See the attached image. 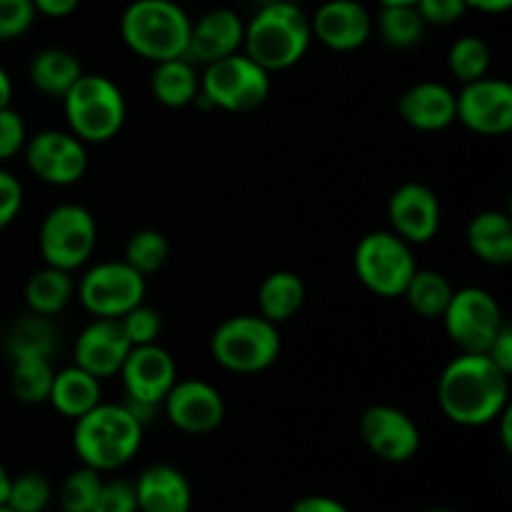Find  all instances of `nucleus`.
I'll return each mask as SVG.
<instances>
[{
	"label": "nucleus",
	"mask_w": 512,
	"mask_h": 512,
	"mask_svg": "<svg viewBox=\"0 0 512 512\" xmlns=\"http://www.w3.org/2000/svg\"><path fill=\"white\" fill-rule=\"evenodd\" d=\"M443 415L463 428H483L510 408V375L485 353H460L438 380Z\"/></svg>",
	"instance_id": "f257e3e1"
},
{
	"label": "nucleus",
	"mask_w": 512,
	"mask_h": 512,
	"mask_svg": "<svg viewBox=\"0 0 512 512\" xmlns=\"http://www.w3.org/2000/svg\"><path fill=\"white\" fill-rule=\"evenodd\" d=\"M73 450L78 460L98 473H110L138 455L143 428L128 405L98 403L93 410L73 420Z\"/></svg>",
	"instance_id": "f03ea898"
},
{
	"label": "nucleus",
	"mask_w": 512,
	"mask_h": 512,
	"mask_svg": "<svg viewBox=\"0 0 512 512\" xmlns=\"http://www.w3.org/2000/svg\"><path fill=\"white\" fill-rule=\"evenodd\" d=\"M313 30L298 3L273 0L245 23L243 53L270 75L293 68L308 53Z\"/></svg>",
	"instance_id": "7ed1b4c3"
},
{
	"label": "nucleus",
	"mask_w": 512,
	"mask_h": 512,
	"mask_svg": "<svg viewBox=\"0 0 512 512\" xmlns=\"http://www.w3.org/2000/svg\"><path fill=\"white\" fill-rule=\"evenodd\" d=\"M190 25L175 0H133L120 15V38L138 58L150 63L185 58Z\"/></svg>",
	"instance_id": "20e7f679"
},
{
	"label": "nucleus",
	"mask_w": 512,
	"mask_h": 512,
	"mask_svg": "<svg viewBox=\"0 0 512 512\" xmlns=\"http://www.w3.org/2000/svg\"><path fill=\"white\" fill-rule=\"evenodd\" d=\"M63 110L75 138L85 145H100L123 130L128 105L123 90L113 80L98 73H83L63 95Z\"/></svg>",
	"instance_id": "39448f33"
},
{
	"label": "nucleus",
	"mask_w": 512,
	"mask_h": 512,
	"mask_svg": "<svg viewBox=\"0 0 512 512\" xmlns=\"http://www.w3.org/2000/svg\"><path fill=\"white\" fill-rule=\"evenodd\" d=\"M210 353L215 363L230 373H263L280 355L278 325L263 315H235L215 328Z\"/></svg>",
	"instance_id": "423d86ee"
},
{
	"label": "nucleus",
	"mask_w": 512,
	"mask_h": 512,
	"mask_svg": "<svg viewBox=\"0 0 512 512\" xmlns=\"http://www.w3.org/2000/svg\"><path fill=\"white\" fill-rule=\"evenodd\" d=\"M270 85L268 70L245 53H233L203 65L198 100L225 113H248L268 100Z\"/></svg>",
	"instance_id": "0eeeda50"
},
{
	"label": "nucleus",
	"mask_w": 512,
	"mask_h": 512,
	"mask_svg": "<svg viewBox=\"0 0 512 512\" xmlns=\"http://www.w3.org/2000/svg\"><path fill=\"white\" fill-rule=\"evenodd\" d=\"M360 283L380 298H403L410 278L418 270L413 245L393 230H375L360 238L353 255Z\"/></svg>",
	"instance_id": "6e6552de"
},
{
	"label": "nucleus",
	"mask_w": 512,
	"mask_h": 512,
	"mask_svg": "<svg viewBox=\"0 0 512 512\" xmlns=\"http://www.w3.org/2000/svg\"><path fill=\"white\" fill-rule=\"evenodd\" d=\"M98 245L93 213L78 203H60L40 223L38 248L45 265L60 270L83 268Z\"/></svg>",
	"instance_id": "1a4fd4ad"
},
{
	"label": "nucleus",
	"mask_w": 512,
	"mask_h": 512,
	"mask_svg": "<svg viewBox=\"0 0 512 512\" xmlns=\"http://www.w3.org/2000/svg\"><path fill=\"white\" fill-rule=\"evenodd\" d=\"M118 375L123 380L125 395H128L125 405L145 425V420H148L145 413L163 405L165 395L178 380V365H175L173 355L160 348L158 343L135 345L125 355Z\"/></svg>",
	"instance_id": "9d476101"
},
{
	"label": "nucleus",
	"mask_w": 512,
	"mask_h": 512,
	"mask_svg": "<svg viewBox=\"0 0 512 512\" xmlns=\"http://www.w3.org/2000/svg\"><path fill=\"white\" fill-rule=\"evenodd\" d=\"M80 305L93 318H123L128 310L143 303L145 275L130 268L125 260H108L85 270L75 285Z\"/></svg>",
	"instance_id": "9b49d317"
},
{
	"label": "nucleus",
	"mask_w": 512,
	"mask_h": 512,
	"mask_svg": "<svg viewBox=\"0 0 512 512\" xmlns=\"http://www.w3.org/2000/svg\"><path fill=\"white\" fill-rule=\"evenodd\" d=\"M440 320L460 353H488L490 343L505 325L500 303L483 288L455 290Z\"/></svg>",
	"instance_id": "f8f14e48"
},
{
	"label": "nucleus",
	"mask_w": 512,
	"mask_h": 512,
	"mask_svg": "<svg viewBox=\"0 0 512 512\" xmlns=\"http://www.w3.org/2000/svg\"><path fill=\"white\" fill-rule=\"evenodd\" d=\"M30 173L48 185H73L88 173V148L70 130H40L25 143Z\"/></svg>",
	"instance_id": "ddd939ff"
},
{
	"label": "nucleus",
	"mask_w": 512,
	"mask_h": 512,
	"mask_svg": "<svg viewBox=\"0 0 512 512\" xmlns=\"http://www.w3.org/2000/svg\"><path fill=\"white\" fill-rule=\"evenodd\" d=\"M455 120L478 135H505L512 130V85L500 78L465 83L455 93Z\"/></svg>",
	"instance_id": "4468645a"
},
{
	"label": "nucleus",
	"mask_w": 512,
	"mask_h": 512,
	"mask_svg": "<svg viewBox=\"0 0 512 512\" xmlns=\"http://www.w3.org/2000/svg\"><path fill=\"white\" fill-rule=\"evenodd\" d=\"M360 438L375 458L408 463L420 450V430L408 413L393 405H373L360 415Z\"/></svg>",
	"instance_id": "2eb2a0df"
},
{
	"label": "nucleus",
	"mask_w": 512,
	"mask_h": 512,
	"mask_svg": "<svg viewBox=\"0 0 512 512\" xmlns=\"http://www.w3.org/2000/svg\"><path fill=\"white\" fill-rule=\"evenodd\" d=\"M163 408L170 423L188 435L213 433L225 418L223 395L205 380H175Z\"/></svg>",
	"instance_id": "dca6fc26"
},
{
	"label": "nucleus",
	"mask_w": 512,
	"mask_h": 512,
	"mask_svg": "<svg viewBox=\"0 0 512 512\" xmlns=\"http://www.w3.org/2000/svg\"><path fill=\"white\" fill-rule=\"evenodd\" d=\"M440 200L428 185L405 183L388 200V220L395 235L410 245H423L440 230Z\"/></svg>",
	"instance_id": "f3484780"
},
{
	"label": "nucleus",
	"mask_w": 512,
	"mask_h": 512,
	"mask_svg": "<svg viewBox=\"0 0 512 512\" xmlns=\"http://www.w3.org/2000/svg\"><path fill=\"white\" fill-rule=\"evenodd\" d=\"M310 30L328 50L350 53L370 40L373 15L358 0H325L310 18Z\"/></svg>",
	"instance_id": "a211bd4d"
},
{
	"label": "nucleus",
	"mask_w": 512,
	"mask_h": 512,
	"mask_svg": "<svg viewBox=\"0 0 512 512\" xmlns=\"http://www.w3.org/2000/svg\"><path fill=\"white\" fill-rule=\"evenodd\" d=\"M133 345L128 343L123 333V325L115 318H93V323L85 325L83 333L75 340V365L85 373L95 375L98 380L113 378L120 373L125 355Z\"/></svg>",
	"instance_id": "6ab92c4d"
},
{
	"label": "nucleus",
	"mask_w": 512,
	"mask_h": 512,
	"mask_svg": "<svg viewBox=\"0 0 512 512\" xmlns=\"http://www.w3.org/2000/svg\"><path fill=\"white\" fill-rule=\"evenodd\" d=\"M245 20L230 8H213L190 25L185 58L193 65H210L243 50Z\"/></svg>",
	"instance_id": "aec40b11"
},
{
	"label": "nucleus",
	"mask_w": 512,
	"mask_h": 512,
	"mask_svg": "<svg viewBox=\"0 0 512 512\" xmlns=\"http://www.w3.org/2000/svg\"><path fill=\"white\" fill-rule=\"evenodd\" d=\"M135 500L140 512H190L193 488L178 468L155 463L135 478Z\"/></svg>",
	"instance_id": "412c9836"
},
{
	"label": "nucleus",
	"mask_w": 512,
	"mask_h": 512,
	"mask_svg": "<svg viewBox=\"0 0 512 512\" xmlns=\"http://www.w3.org/2000/svg\"><path fill=\"white\" fill-rule=\"evenodd\" d=\"M398 115L415 130L438 133L455 123V93L443 83L423 80L405 90L398 100Z\"/></svg>",
	"instance_id": "4be33fe9"
},
{
	"label": "nucleus",
	"mask_w": 512,
	"mask_h": 512,
	"mask_svg": "<svg viewBox=\"0 0 512 512\" xmlns=\"http://www.w3.org/2000/svg\"><path fill=\"white\" fill-rule=\"evenodd\" d=\"M468 248L488 265L512 263V220L503 210H483L468 223Z\"/></svg>",
	"instance_id": "5701e85b"
},
{
	"label": "nucleus",
	"mask_w": 512,
	"mask_h": 512,
	"mask_svg": "<svg viewBox=\"0 0 512 512\" xmlns=\"http://www.w3.org/2000/svg\"><path fill=\"white\" fill-rule=\"evenodd\" d=\"M83 65L70 50L65 48H43L33 55L28 65V78L38 93L48 98L63 100V95L78 83L83 75Z\"/></svg>",
	"instance_id": "b1692460"
},
{
	"label": "nucleus",
	"mask_w": 512,
	"mask_h": 512,
	"mask_svg": "<svg viewBox=\"0 0 512 512\" xmlns=\"http://www.w3.org/2000/svg\"><path fill=\"white\" fill-rule=\"evenodd\" d=\"M48 403L63 418L78 420L80 415H85L100 403V380L95 375L85 373L78 365L58 370L53 378Z\"/></svg>",
	"instance_id": "393cba45"
},
{
	"label": "nucleus",
	"mask_w": 512,
	"mask_h": 512,
	"mask_svg": "<svg viewBox=\"0 0 512 512\" xmlns=\"http://www.w3.org/2000/svg\"><path fill=\"white\" fill-rule=\"evenodd\" d=\"M150 90L165 108H185L198 100L200 75L188 58L163 60V63H155Z\"/></svg>",
	"instance_id": "a878e982"
},
{
	"label": "nucleus",
	"mask_w": 512,
	"mask_h": 512,
	"mask_svg": "<svg viewBox=\"0 0 512 512\" xmlns=\"http://www.w3.org/2000/svg\"><path fill=\"white\" fill-rule=\"evenodd\" d=\"M305 303V283L293 270H273L260 283L258 290V315L270 323H285L293 318Z\"/></svg>",
	"instance_id": "bb28decb"
},
{
	"label": "nucleus",
	"mask_w": 512,
	"mask_h": 512,
	"mask_svg": "<svg viewBox=\"0 0 512 512\" xmlns=\"http://www.w3.org/2000/svg\"><path fill=\"white\" fill-rule=\"evenodd\" d=\"M23 295H25V305H28L30 313L53 318V315H58L60 310H65V305L73 300V295H75L73 273L45 265L43 270H38L35 275H30V280L25 283Z\"/></svg>",
	"instance_id": "cd10ccee"
},
{
	"label": "nucleus",
	"mask_w": 512,
	"mask_h": 512,
	"mask_svg": "<svg viewBox=\"0 0 512 512\" xmlns=\"http://www.w3.org/2000/svg\"><path fill=\"white\" fill-rule=\"evenodd\" d=\"M58 348V333H55L53 323L45 315H20L13 320L5 333V353L10 360L15 358H50Z\"/></svg>",
	"instance_id": "c85d7f7f"
},
{
	"label": "nucleus",
	"mask_w": 512,
	"mask_h": 512,
	"mask_svg": "<svg viewBox=\"0 0 512 512\" xmlns=\"http://www.w3.org/2000/svg\"><path fill=\"white\" fill-rule=\"evenodd\" d=\"M455 288L450 280L438 270H415L410 278L408 288H405L403 298L408 300L410 308L420 315V318H440L448 308L450 298H453Z\"/></svg>",
	"instance_id": "c756f323"
},
{
	"label": "nucleus",
	"mask_w": 512,
	"mask_h": 512,
	"mask_svg": "<svg viewBox=\"0 0 512 512\" xmlns=\"http://www.w3.org/2000/svg\"><path fill=\"white\" fill-rule=\"evenodd\" d=\"M378 35L390 48H415L423 40L425 20L415 5H380L378 20L373 23Z\"/></svg>",
	"instance_id": "7c9ffc66"
},
{
	"label": "nucleus",
	"mask_w": 512,
	"mask_h": 512,
	"mask_svg": "<svg viewBox=\"0 0 512 512\" xmlns=\"http://www.w3.org/2000/svg\"><path fill=\"white\" fill-rule=\"evenodd\" d=\"M55 370L50 358H15L13 370H10V388L20 403L40 405L48 403L50 388H53Z\"/></svg>",
	"instance_id": "2f4dec72"
},
{
	"label": "nucleus",
	"mask_w": 512,
	"mask_h": 512,
	"mask_svg": "<svg viewBox=\"0 0 512 512\" xmlns=\"http://www.w3.org/2000/svg\"><path fill=\"white\" fill-rule=\"evenodd\" d=\"M490 63H493V53H490L488 43L478 35H463L448 50V68L460 83H473V80L485 78Z\"/></svg>",
	"instance_id": "473e14b6"
},
{
	"label": "nucleus",
	"mask_w": 512,
	"mask_h": 512,
	"mask_svg": "<svg viewBox=\"0 0 512 512\" xmlns=\"http://www.w3.org/2000/svg\"><path fill=\"white\" fill-rule=\"evenodd\" d=\"M170 255V243L160 230L143 228L130 235L125 243V263L138 270L140 275L158 273Z\"/></svg>",
	"instance_id": "72a5a7b5"
},
{
	"label": "nucleus",
	"mask_w": 512,
	"mask_h": 512,
	"mask_svg": "<svg viewBox=\"0 0 512 512\" xmlns=\"http://www.w3.org/2000/svg\"><path fill=\"white\" fill-rule=\"evenodd\" d=\"M103 473L98 470L83 468L73 470L68 478L63 480L58 493V503H60V512H93L95 500H98L100 485H103Z\"/></svg>",
	"instance_id": "f704fd0d"
},
{
	"label": "nucleus",
	"mask_w": 512,
	"mask_h": 512,
	"mask_svg": "<svg viewBox=\"0 0 512 512\" xmlns=\"http://www.w3.org/2000/svg\"><path fill=\"white\" fill-rule=\"evenodd\" d=\"M53 500V485L40 473H23L10 480L5 505L13 512H45Z\"/></svg>",
	"instance_id": "c9c22d12"
},
{
	"label": "nucleus",
	"mask_w": 512,
	"mask_h": 512,
	"mask_svg": "<svg viewBox=\"0 0 512 512\" xmlns=\"http://www.w3.org/2000/svg\"><path fill=\"white\" fill-rule=\"evenodd\" d=\"M123 325V333L128 338V343L133 345H150L158 343L160 333H163V320H160L158 310L148 308V305H135L133 310L118 318Z\"/></svg>",
	"instance_id": "e433bc0d"
},
{
	"label": "nucleus",
	"mask_w": 512,
	"mask_h": 512,
	"mask_svg": "<svg viewBox=\"0 0 512 512\" xmlns=\"http://www.w3.org/2000/svg\"><path fill=\"white\" fill-rule=\"evenodd\" d=\"M35 13L33 0H0V43L18 40L33 28Z\"/></svg>",
	"instance_id": "4c0bfd02"
},
{
	"label": "nucleus",
	"mask_w": 512,
	"mask_h": 512,
	"mask_svg": "<svg viewBox=\"0 0 512 512\" xmlns=\"http://www.w3.org/2000/svg\"><path fill=\"white\" fill-rule=\"evenodd\" d=\"M25 143H28V128H25L23 115L10 105L0 108V163L23 153Z\"/></svg>",
	"instance_id": "58836bf2"
},
{
	"label": "nucleus",
	"mask_w": 512,
	"mask_h": 512,
	"mask_svg": "<svg viewBox=\"0 0 512 512\" xmlns=\"http://www.w3.org/2000/svg\"><path fill=\"white\" fill-rule=\"evenodd\" d=\"M135 510H138V500H135V488L130 480H123V478L103 480L93 512H135Z\"/></svg>",
	"instance_id": "ea45409f"
},
{
	"label": "nucleus",
	"mask_w": 512,
	"mask_h": 512,
	"mask_svg": "<svg viewBox=\"0 0 512 512\" xmlns=\"http://www.w3.org/2000/svg\"><path fill=\"white\" fill-rule=\"evenodd\" d=\"M415 8L425 25H453L470 10L465 0H418Z\"/></svg>",
	"instance_id": "a19ab883"
},
{
	"label": "nucleus",
	"mask_w": 512,
	"mask_h": 512,
	"mask_svg": "<svg viewBox=\"0 0 512 512\" xmlns=\"http://www.w3.org/2000/svg\"><path fill=\"white\" fill-rule=\"evenodd\" d=\"M23 208V185L13 173L0 168V230L8 228Z\"/></svg>",
	"instance_id": "79ce46f5"
},
{
	"label": "nucleus",
	"mask_w": 512,
	"mask_h": 512,
	"mask_svg": "<svg viewBox=\"0 0 512 512\" xmlns=\"http://www.w3.org/2000/svg\"><path fill=\"white\" fill-rule=\"evenodd\" d=\"M485 355H488V358L493 360V363L498 365L503 373L512 375V328L508 323H505L503 330L495 335V340L490 343L488 353H485Z\"/></svg>",
	"instance_id": "37998d69"
},
{
	"label": "nucleus",
	"mask_w": 512,
	"mask_h": 512,
	"mask_svg": "<svg viewBox=\"0 0 512 512\" xmlns=\"http://www.w3.org/2000/svg\"><path fill=\"white\" fill-rule=\"evenodd\" d=\"M290 512H350L340 500L328 495H308V498L295 500Z\"/></svg>",
	"instance_id": "c03bdc74"
},
{
	"label": "nucleus",
	"mask_w": 512,
	"mask_h": 512,
	"mask_svg": "<svg viewBox=\"0 0 512 512\" xmlns=\"http://www.w3.org/2000/svg\"><path fill=\"white\" fill-rule=\"evenodd\" d=\"M80 0H33V8L45 18H68L78 10Z\"/></svg>",
	"instance_id": "a18cd8bd"
},
{
	"label": "nucleus",
	"mask_w": 512,
	"mask_h": 512,
	"mask_svg": "<svg viewBox=\"0 0 512 512\" xmlns=\"http://www.w3.org/2000/svg\"><path fill=\"white\" fill-rule=\"evenodd\" d=\"M465 5L473 10H480V13L498 15V13H508L512 8V0H465Z\"/></svg>",
	"instance_id": "49530a36"
},
{
	"label": "nucleus",
	"mask_w": 512,
	"mask_h": 512,
	"mask_svg": "<svg viewBox=\"0 0 512 512\" xmlns=\"http://www.w3.org/2000/svg\"><path fill=\"white\" fill-rule=\"evenodd\" d=\"M13 100V80H10L8 70L0 65V108H8Z\"/></svg>",
	"instance_id": "de8ad7c7"
},
{
	"label": "nucleus",
	"mask_w": 512,
	"mask_h": 512,
	"mask_svg": "<svg viewBox=\"0 0 512 512\" xmlns=\"http://www.w3.org/2000/svg\"><path fill=\"white\" fill-rule=\"evenodd\" d=\"M500 420V438H503V448L512 450V435H510V420H512V410L505 408L503 413L498 415Z\"/></svg>",
	"instance_id": "09e8293b"
},
{
	"label": "nucleus",
	"mask_w": 512,
	"mask_h": 512,
	"mask_svg": "<svg viewBox=\"0 0 512 512\" xmlns=\"http://www.w3.org/2000/svg\"><path fill=\"white\" fill-rule=\"evenodd\" d=\"M10 480H13V475L8 473V468H5L3 460H0V505H5V500H8Z\"/></svg>",
	"instance_id": "8fccbe9b"
},
{
	"label": "nucleus",
	"mask_w": 512,
	"mask_h": 512,
	"mask_svg": "<svg viewBox=\"0 0 512 512\" xmlns=\"http://www.w3.org/2000/svg\"><path fill=\"white\" fill-rule=\"evenodd\" d=\"M380 5H415L418 0H378Z\"/></svg>",
	"instance_id": "3c124183"
},
{
	"label": "nucleus",
	"mask_w": 512,
	"mask_h": 512,
	"mask_svg": "<svg viewBox=\"0 0 512 512\" xmlns=\"http://www.w3.org/2000/svg\"><path fill=\"white\" fill-rule=\"evenodd\" d=\"M425 512H458V510H450V508H430V510H425Z\"/></svg>",
	"instance_id": "603ef678"
},
{
	"label": "nucleus",
	"mask_w": 512,
	"mask_h": 512,
	"mask_svg": "<svg viewBox=\"0 0 512 512\" xmlns=\"http://www.w3.org/2000/svg\"><path fill=\"white\" fill-rule=\"evenodd\" d=\"M0 512H13V510H10L8 505H0Z\"/></svg>",
	"instance_id": "864d4df0"
},
{
	"label": "nucleus",
	"mask_w": 512,
	"mask_h": 512,
	"mask_svg": "<svg viewBox=\"0 0 512 512\" xmlns=\"http://www.w3.org/2000/svg\"><path fill=\"white\" fill-rule=\"evenodd\" d=\"M288 3H298L300 5V3H305V0H288Z\"/></svg>",
	"instance_id": "5fc2aeb1"
},
{
	"label": "nucleus",
	"mask_w": 512,
	"mask_h": 512,
	"mask_svg": "<svg viewBox=\"0 0 512 512\" xmlns=\"http://www.w3.org/2000/svg\"><path fill=\"white\" fill-rule=\"evenodd\" d=\"M135 512H140V510H135Z\"/></svg>",
	"instance_id": "6e6d98bb"
}]
</instances>
